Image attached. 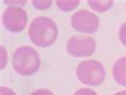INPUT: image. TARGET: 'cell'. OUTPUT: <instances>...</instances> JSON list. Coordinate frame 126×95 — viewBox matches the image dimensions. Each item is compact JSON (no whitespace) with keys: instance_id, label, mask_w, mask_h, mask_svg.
I'll return each mask as SVG.
<instances>
[{"instance_id":"cell-16","label":"cell","mask_w":126,"mask_h":95,"mask_svg":"<svg viewBox=\"0 0 126 95\" xmlns=\"http://www.w3.org/2000/svg\"><path fill=\"white\" fill-rule=\"evenodd\" d=\"M114 95H126V91H121V92H118V93H115Z\"/></svg>"},{"instance_id":"cell-3","label":"cell","mask_w":126,"mask_h":95,"mask_svg":"<svg viewBox=\"0 0 126 95\" xmlns=\"http://www.w3.org/2000/svg\"><path fill=\"white\" fill-rule=\"evenodd\" d=\"M80 82L88 85H99L105 80V68L97 60H86L79 63L76 71Z\"/></svg>"},{"instance_id":"cell-6","label":"cell","mask_w":126,"mask_h":95,"mask_svg":"<svg viewBox=\"0 0 126 95\" xmlns=\"http://www.w3.org/2000/svg\"><path fill=\"white\" fill-rule=\"evenodd\" d=\"M3 26L9 31L19 32L26 27L28 16L26 11L20 7H9L2 16Z\"/></svg>"},{"instance_id":"cell-10","label":"cell","mask_w":126,"mask_h":95,"mask_svg":"<svg viewBox=\"0 0 126 95\" xmlns=\"http://www.w3.org/2000/svg\"><path fill=\"white\" fill-rule=\"evenodd\" d=\"M32 3L33 5L35 7L36 9H40V10H46V9H49L50 8V5L52 4V1H36V0H34V1H32Z\"/></svg>"},{"instance_id":"cell-13","label":"cell","mask_w":126,"mask_h":95,"mask_svg":"<svg viewBox=\"0 0 126 95\" xmlns=\"http://www.w3.org/2000/svg\"><path fill=\"white\" fill-rule=\"evenodd\" d=\"M31 95H53L49 90H46V89H40L35 92H33Z\"/></svg>"},{"instance_id":"cell-5","label":"cell","mask_w":126,"mask_h":95,"mask_svg":"<svg viewBox=\"0 0 126 95\" xmlns=\"http://www.w3.org/2000/svg\"><path fill=\"white\" fill-rule=\"evenodd\" d=\"M71 24L76 31L84 33H94L98 29L99 19L97 15L87 10H80L72 16Z\"/></svg>"},{"instance_id":"cell-4","label":"cell","mask_w":126,"mask_h":95,"mask_svg":"<svg viewBox=\"0 0 126 95\" xmlns=\"http://www.w3.org/2000/svg\"><path fill=\"white\" fill-rule=\"evenodd\" d=\"M96 47L95 40L91 36L77 35L68 40L66 44V50L71 56L76 58L89 57L94 52Z\"/></svg>"},{"instance_id":"cell-11","label":"cell","mask_w":126,"mask_h":95,"mask_svg":"<svg viewBox=\"0 0 126 95\" xmlns=\"http://www.w3.org/2000/svg\"><path fill=\"white\" fill-rule=\"evenodd\" d=\"M119 37H120V41L122 42L123 45L126 46V23L122 25V27L120 28V31H119Z\"/></svg>"},{"instance_id":"cell-14","label":"cell","mask_w":126,"mask_h":95,"mask_svg":"<svg viewBox=\"0 0 126 95\" xmlns=\"http://www.w3.org/2000/svg\"><path fill=\"white\" fill-rule=\"evenodd\" d=\"M0 95H15V93L11 90V89L1 87L0 88Z\"/></svg>"},{"instance_id":"cell-9","label":"cell","mask_w":126,"mask_h":95,"mask_svg":"<svg viewBox=\"0 0 126 95\" xmlns=\"http://www.w3.org/2000/svg\"><path fill=\"white\" fill-rule=\"evenodd\" d=\"M57 5H58L59 9H61L62 11H72L74 10V9H76L78 7V4H79V1H77V0H75V1H67V0H58V1L56 2Z\"/></svg>"},{"instance_id":"cell-2","label":"cell","mask_w":126,"mask_h":95,"mask_svg":"<svg viewBox=\"0 0 126 95\" xmlns=\"http://www.w3.org/2000/svg\"><path fill=\"white\" fill-rule=\"evenodd\" d=\"M12 63H13V68L18 74L29 76L34 74L40 68L41 60L35 49L29 46H24L15 50Z\"/></svg>"},{"instance_id":"cell-7","label":"cell","mask_w":126,"mask_h":95,"mask_svg":"<svg viewBox=\"0 0 126 95\" xmlns=\"http://www.w3.org/2000/svg\"><path fill=\"white\" fill-rule=\"evenodd\" d=\"M112 75L118 83L126 87V57L116 60L112 68Z\"/></svg>"},{"instance_id":"cell-8","label":"cell","mask_w":126,"mask_h":95,"mask_svg":"<svg viewBox=\"0 0 126 95\" xmlns=\"http://www.w3.org/2000/svg\"><path fill=\"white\" fill-rule=\"evenodd\" d=\"M88 4H89V7H91L93 10H95L97 12H105L112 7L113 2L111 0H109V1H103V0H99V1L96 0L95 1V0H90V1H88Z\"/></svg>"},{"instance_id":"cell-1","label":"cell","mask_w":126,"mask_h":95,"mask_svg":"<svg viewBox=\"0 0 126 95\" xmlns=\"http://www.w3.org/2000/svg\"><path fill=\"white\" fill-rule=\"evenodd\" d=\"M29 36L34 45L47 47L55 43L58 36V27L48 17H36L29 27Z\"/></svg>"},{"instance_id":"cell-15","label":"cell","mask_w":126,"mask_h":95,"mask_svg":"<svg viewBox=\"0 0 126 95\" xmlns=\"http://www.w3.org/2000/svg\"><path fill=\"white\" fill-rule=\"evenodd\" d=\"M5 3H9V4H16V3H19V4H25L26 3V1H5Z\"/></svg>"},{"instance_id":"cell-12","label":"cell","mask_w":126,"mask_h":95,"mask_svg":"<svg viewBox=\"0 0 126 95\" xmlns=\"http://www.w3.org/2000/svg\"><path fill=\"white\" fill-rule=\"evenodd\" d=\"M74 95H97V94L95 91L91 90V89H80Z\"/></svg>"}]
</instances>
